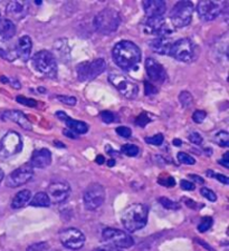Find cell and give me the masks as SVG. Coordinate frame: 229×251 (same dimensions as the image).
I'll use <instances>...</instances> for the list:
<instances>
[{"instance_id": "obj_28", "label": "cell", "mask_w": 229, "mask_h": 251, "mask_svg": "<svg viewBox=\"0 0 229 251\" xmlns=\"http://www.w3.org/2000/svg\"><path fill=\"white\" fill-rule=\"evenodd\" d=\"M215 142L219 147L228 148L229 147V134L225 131H220L215 136Z\"/></svg>"}, {"instance_id": "obj_18", "label": "cell", "mask_w": 229, "mask_h": 251, "mask_svg": "<svg viewBox=\"0 0 229 251\" xmlns=\"http://www.w3.org/2000/svg\"><path fill=\"white\" fill-rule=\"evenodd\" d=\"M143 9L148 18L162 17L167 10V5L163 0H144Z\"/></svg>"}, {"instance_id": "obj_42", "label": "cell", "mask_w": 229, "mask_h": 251, "mask_svg": "<svg viewBox=\"0 0 229 251\" xmlns=\"http://www.w3.org/2000/svg\"><path fill=\"white\" fill-rule=\"evenodd\" d=\"M57 99H58V100H60V102H62V103L66 104V105H71V106H73V105H75L76 102H77V100L75 99V97H73V96H63V95H60V96H57Z\"/></svg>"}, {"instance_id": "obj_52", "label": "cell", "mask_w": 229, "mask_h": 251, "mask_svg": "<svg viewBox=\"0 0 229 251\" xmlns=\"http://www.w3.org/2000/svg\"><path fill=\"white\" fill-rule=\"evenodd\" d=\"M96 162H97V163H99V164H103L104 162H105L104 156H103V155H99V156H97V157H96Z\"/></svg>"}, {"instance_id": "obj_9", "label": "cell", "mask_w": 229, "mask_h": 251, "mask_svg": "<svg viewBox=\"0 0 229 251\" xmlns=\"http://www.w3.org/2000/svg\"><path fill=\"white\" fill-rule=\"evenodd\" d=\"M109 82L126 99L133 100L138 96V85L124 75L118 74V73H111L109 75Z\"/></svg>"}, {"instance_id": "obj_15", "label": "cell", "mask_w": 229, "mask_h": 251, "mask_svg": "<svg viewBox=\"0 0 229 251\" xmlns=\"http://www.w3.org/2000/svg\"><path fill=\"white\" fill-rule=\"evenodd\" d=\"M46 193L50 198L51 203L59 204L66 201L71 196V187L68 183L63 181L53 182L48 185Z\"/></svg>"}, {"instance_id": "obj_45", "label": "cell", "mask_w": 229, "mask_h": 251, "mask_svg": "<svg viewBox=\"0 0 229 251\" xmlns=\"http://www.w3.org/2000/svg\"><path fill=\"white\" fill-rule=\"evenodd\" d=\"M180 187H181L182 190H186V191H192V190H195V183H192V182L188 181V180H182L180 182Z\"/></svg>"}, {"instance_id": "obj_30", "label": "cell", "mask_w": 229, "mask_h": 251, "mask_svg": "<svg viewBox=\"0 0 229 251\" xmlns=\"http://www.w3.org/2000/svg\"><path fill=\"white\" fill-rule=\"evenodd\" d=\"M121 151H122V153H124L125 155L132 156V157L137 156L139 154V148L137 147V145H133V144L122 145Z\"/></svg>"}, {"instance_id": "obj_1", "label": "cell", "mask_w": 229, "mask_h": 251, "mask_svg": "<svg viewBox=\"0 0 229 251\" xmlns=\"http://www.w3.org/2000/svg\"><path fill=\"white\" fill-rule=\"evenodd\" d=\"M112 57L118 67L130 71L141 62V50L130 40H122L113 47Z\"/></svg>"}, {"instance_id": "obj_11", "label": "cell", "mask_w": 229, "mask_h": 251, "mask_svg": "<svg viewBox=\"0 0 229 251\" xmlns=\"http://www.w3.org/2000/svg\"><path fill=\"white\" fill-rule=\"evenodd\" d=\"M102 238L108 245L116 247V248H130L134 245L133 238L125 231L120 229L106 228L102 232Z\"/></svg>"}, {"instance_id": "obj_17", "label": "cell", "mask_w": 229, "mask_h": 251, "mask_svg": "<svg viewBox=\"0 0 229 251\" xmlns=\"http://www.w3.org/2000/svg\"><path fill=\"white\" fill-rule=\"evenodd\" d=\"M145 71L149 78L154 83H163L167 78L165 68L153 58H148L145 60Z\"/></svg>"}, {"instance_id": "obj_35", "label": "cell", "mask_w": 229, "mask_h": 251, "mask_svg": "<svg viewBox=\"0 0 229 251\" xmlns=\"http://www.w3.org/2000/svg\"><path fill=\"white\" fill-rule=\"evenodd\" d=\"M200 193H201V196L203 198H206L207 200H209L211 202H215L217 200V196L216 193L212 191V190L208 189V188H201V190H200Z\"/></svg>"}, {"instance_id": "obj_49", "label": "cell", "mask_w": 229, "mask_h": 251, "mask_svg": "<svg viewBox=\"0 0 229 251\" xmlns=\"http://www.w3.org/2000/svg\"><path fill=\"white\" fill-rule=\"evenodd\" d=\"M217 180L219 182H222L224 184H229V179L226 176H223V174H215L214 176Z\"/></svg>"}, {"instance_id": "obj_41", "label": "cell", "mask_w": 229, "mask_h": 251, "mask_svg": "<svg viewBox=\"0 0 229 251\" xmlns=\"http://www.w3.org/2000/svg\"><path fill=\"white\" fill-rule=\"evenodd\" d=\"M116 133L120 136L124 137V139H129L132 135V131H131V128L128 126H118L116 128Z\"/></svg>"}, {"instance_id": "obj_21", "label": "cell", "mask_w": 229, "mask_h": 251, "mask_svg": "<svg viewBox=\"0 0 229 251\" xmlns=\"http://www.w3.org/2000/svg\"><path fill=\"white\" fill-rule=\"evenodd\" d=\"M172 44L173 42L171 40L170 36H157L154 39L151 40L150 46L151 50L157 54L167 55L170 52Z\"/></svg>"}, {"instance_id": "obj_32", "label": "cell", "mask_w": 229, "mask_h": 251, "mask_svg": "<svg viewBox=\"0 0 229 251\" xmlns=\"http://www.w3.org/2000/svg\"><path fill=\"white\" fill-rule=\"evenodd\" d=\"M177 157H178V161L182 164L194 165L196 163V160L194 159V157L190 156L189 154H187V153H185V152H179Z\"/></svg>"}, {"instance_id": "obj_46", "label": "cell", "mask_w": 229, "mask_h": 251, "mask_svg": "<svg viewBox=\"0 0 229 251\" xmlns=\"http://www.w3.org/2000/svg\"><path fill=\"white\" fill-rule=\"evenodd\" d=\"M158 182H159V183H160V184L165 185V187H168V188L173 187V185L175 184V181H174V179H173L172 176H168V177H166L165 180L159 179V180H158Z\"/></svg>"}, {"instance_id": "obj_27", "label": "cell", "mask_w": 229, "mask_h": 251, "mask_svg": "<svg viewBox=\"0 0 229 251\" xmlns=\"http://www.w3.org/2000/svg\"><path fill=\"white\" fill-rule=\"evenodd\" d=\"M29 204L31 206H37V208H47L51 205V200L46 192H38L32 197V199H30Z\"/></svg>"}, {"instance_id": "obj_39", "label": "cell", "mask_w": 229, "mask_h": 251, "mask_svg": "<svg viewBox=\"0 0 229 251\" xmlns=\"http://www.w3.org/2000/svg\"><path fill=\"white\" fill-rule=\"evenodd\" d=\"M206 116H207V113L206 112L198 110V111H196L194 113V115H192V121H194L195 123L200 124V123L203 122L204 119H206Z\"/></svg>"}, {"instance_id": "obj_51", "label": "cell", "mask_w": 229, "mask_h": 251, "mask_svg": "<svg viewBox=\"0 0 229 251\" xmlns=\"http://www.w3.org/2000/svg\"><path fill=\"white\" fill-rule=\"evenodd\" d=\"M56 116L58 117V119H59L60 121H63V122L68 117L66 114H65L64 112H57V113H56Z\"/></svg>"}, {"instance_id": "obj_38", "label": "cell", "mask_w": 229, "mask_h": 251, "mask_svg": "<svg viewBox=\"0 0 229 251\" xmlns=\"http://www.w3.org/2000/svg\"><path fill=\"white\" fill-rule=\"evenodd\" d=\"M50 247H48L47 242H38V244H34L27 248V251H46Z\"/></svg>"}, {"instance_id": "obj_12", "label": "cell", "mask_w": 229, "mask_h": 251, "mask_svg": "<svg viewBox=\"0 0 229 251\" xmlns=\"http://www.w3.org/2000/svg\"><path fill=\"white\" fill-rule=\"evenodd\" d=\"M59 240L65 248L71 250H80L85 245V236L81 230L76 228H67L59 232Z\"/></svg>"}, {"instance_id": "obj_7", "label": "cell", "mask_w": 229, "mask_h": 251, "mask_svg": "<svg viewBox=\"0 0 229 251\" xmlns=\"http://www.w3.org/2000/svg\"><path fill=\"white\" fill-rule=\"evenodd\" d=\"M24 143L22 136L17 132L10 131L6 133L0 140V157L8 159L22 152Z\"/></svg>"}, {"instance_id": "obj_26", "label": "cell", "mask_w": 229, "mask_h": 251, "mask_svg": "<svg viewBox=\"0 0 229 251\" xmlns=\"http://www.w3.org/2000/svg\"><path fill=\"white\" fill-rule=\"evenodd\" d=\"M64 122L66 124V126L69 131H72L74 134H85V133H87L88 131V125L86 123L81 122V121L73 120L69 116L64 121Z\"/></svg>"}, {"instance_id": "obj_10", "label": "cell", "mask_w": 229, "mask_h": 251, "mask_svg": "<svg viewBox=\"0 0 229 251\" xmlns=\"http://www.w3.org/2000/svg\"><path fill=\"white\" fill-rule=\"evenodd\" d=\"M105 201V190L103 185L100 183L89 184L84 191L83 202L85 209L93 211L104 203Z\"/></svg>"}, {"instance_id": "obj_20", "label": "cell", "mask_w": 229, "mask_h": 251, "mask_svg": "<svg viewBox=\"0 0 229 251\" xmlns=\"http://www.w3.org/2000/svg\"><path fill=\"white\" fill-rule=\"evenodd\" d=\"M1 117L3 121H10V122H15L18 124L19 126H22L24 129L30 131L32 129V125L29 122V120L27 119V116L24 113L19 111H6L1 114Z\"/></svg>"}, {"instance_id": "obj_36", "label": "cell", "mask_w": 229, "mask_h": 251, "mask_svg": "<svg viewBox=\"0 0 229 251\" xmlns=\"http://www.w3.org/2000/svg\"><path fill=\"white\" fill-rule=\"evenodd\" d=\"M163 135L162 134H157V135H153V136H150V137H146L145 142L149 144H152V145H161L163 143Z\"/></svg>"}, {"instance_id": "obj_56", "label": "cell", "mask_w": 229, "mask_h": 251, "mask_svg": "<svg viewBox=\"0 0 229 251\" xmlns=\"http://www.w3.org/2000/svg\"><path fill=\"white\" fill-rule=\"evenodd\" d=\"M108 165H109V167H114V165H115V161H114V160H110Z\"/></svg>"}, {"instance_id": "obj_6", "label": "cell", "mask_w": 229, "mask_h": 251, "mask_svg": "<svg viewBox=\"0 0 229 251\" xmlns=\"http://www.w3.org/2000/svg\"><path fill=\"white\" fill-rule=\"evenodd\" d=\"M169 55L183 63H191L196 59V46L189 38H181L173 42Z\"/></svg>"}, {"instance_id": "obj_31", "label": "cell", "mask_w": 229, "mask_h": 251, "mask_svg": "<svg viewBox=\"0 0 229 251\" xmlns=\"http://www.w3.org/2000/svg\"><path fill=\"white\" fill-rule=\"evenodd\" d=\"M212 226V218L211 217H203L200 224L198 225L199 232H206L211 228Z\"/></svg>"}, {"instance_id": "obj_5", "label": "cell", "mask_w": 229, "mask_h": 251, "mask_svg": "<svg viewBox=\"0 0 229 251\" xmlns=\"http://www.w3.org/2000/svg\"><path fill=\"white\" fill-rule=\"evenodd\" d=\"M194 3L191 1H179L173 6L170 13V20L173 27L182 28L189 25L194 14Z\"/></svg>"}, {"instance_id": "obj_54", "label": "cell", "mask_w": 229, "mask_h": 251, "mask_svg": "<svg viewBox=\"0 0 229 251\" xmlns=\"http://www.w3.org/2000/svg\"><path fill=\"white\" fill-rule=\"evenodd\" d=\"M173 144H174V147H181L182 142L180 141L179 139H174V140H173Z\"/></svg>"}, {"instance_id": "obj_50", "label": "cell", "mask_w": 229, "mask_h": 251, "mask_svg": "<svg viewBox=\"0 0 229 251\" xmlns=\"http://www.w3.org/2000/svg\"><path fill=\"white\" fill-rule=\"evenodd\" d=\"M192 180H195L196 182H198V183H200V184H203V179L202 177H200V176H194V174H190L189 176Z\"/></svg>"}, {"instance_id": "obj_43", "label": "cell", "mask_w": 229, "mask_h": 251, "mask_svg": "<svg viewBox=\"0 0 229 251\" xmlns=\"http://www.w3.org/2000/svg\"><path fill=\"white\" fill-rule=\"evenodd\" d=\"M189 140L192 142V143L194 144H196V145H200L202 143V136L199 134V133H197V132H192V133H190V135H189Z\"/></svg>"}, {"instance_id": "obj_2", "label": "cell", "mask_w": 229, "mask_h": 251, "mask_svg": "<svg viewBox=\"0 0 229 251\" xmlns=\"http://www.w3.org/2000/svg\"><path fill=\"white\" fill-rule=\"evenodd\" d=\"M148 208L144 204L134 203L126 208L121 216V222L129 232L144 228L148 222Z\"/></svg>"}, {"instance_id": "obj_53", "label": "cell", "mask_w": 229, "mask_h": 251, "mask_svg": "<svg viewBox=\"0 0 229 251\" xmlns=\"http://www.w3.org/2000/svg\"><path fill=\"white\" fill-rule=\"evenodd\" d=\"M64 134H65V135H67V136H69V137H71V139H75V135L73 134L72 131H69V129H68V131H67V129H65V131H64Z\"/></svg>"}, {"instance_id": "obj_55", "label": "cell", "mask_w": 229, "mask_h": 251, "mask_svg": "<svg viewBox=\"0 0 229 251\" xmlns=\"http://www.w3.org/2000/svg\"><path fill=\"white\" fill-rule=\"evenodd\" d=\"M3 177H5V173H3V171L1 169H0V184H1V182L3 180Z\"/></svg>"}, {"instance_id": "obj_48", "label": "cell", "mask_w": 229, "mask_h": 251, "mask_svg": "<svg viewBox=\"0 0 229 251\" xmlns=\"http://www.w3.org/2000/svg\"><path fill=\"white\" fill-rule=\"evenodd\" d=\"M219 163L222 164V165H224L225 168H229V153L228 152L225 153L224 156H223V159L219 161Z\"/></svg>"}, {"instance_id": "obj_58", "label": "cell", "mask_w": 229, "mask_h": 251, "mask_svg": "<svg viewBox=\"0 0 229 251\" xmlns=\"http://www.w3.org/2000/svg\"><path fill=\"white\" fill-rule=\"evenodd\" d=\"M0 20H1V14H0Z\"/></svg>"}, {"instance_id": "obj_14", "label": "cell", "mask_w": 229, "mask_h": 251, "mask_svg": "<svg viewBox=\"0 0 229 251\" xmlns=\"http://www.w3.org/2000/svg\"><path fill=\"white\" fill-rule=\"evenodd\" d=\"M223 10V2L216 0H201L197 5V13L200 19L211 22L220 15Z\"/></svg>"}, {"instance_id": "obj_40", "label": "cell", "mask_w": 229, "mask_h": 251, "mask_svg": "<svg viewBox=\"0 0 229 251\" xmlns=\"http://www.w3.org/2000/svg\"><path fill=\"white\" fill-rule=\"evenodd\" d=\"M17 102L29 107H35L36 105H37V102H36L35 100L27 99V97H24V96H17Z\"/></svg>"}, {"instance_id": "obj_57", "label": "cell", "mask_w": 229, "mask_h": 251, "mask_svg": "<svg viewBox=\"0 0 229 251\" xmlns=\"http://www.w3.org/2000/svg\"><path fill=\"white\" fill-rule=\"evenodd\" d=\"M36 3H37V5H40V3H42V1H39V0H37V1H35Z\"/></svg>"}, {"instance_id": "obj_8", "label": "cell", "mask_w": 229, "mask_h": 251, "mask_svg": "<svg viewBox=\"0 0 229 251\" xmlns=\"http://www.w3.org/2000/svg\"><path fill=\"white\" fill-rule=\"evenodd\" d=\"M106 63L104 59L97 58L92 62H84L81 63L76 68L77 78L81 82H86V80H92L100 76L102 73L105 71Z\"/></svg>"}, {"instance_id": "obj_16", "label": "cell", "mask_w": 229, "mask_h": 251, "mask_svg": "<svg viewBox=\"0 0 229 251\" xmlns=\"http://www.w3.org/2000/svg\"><path fill=\"white\" fill-rule=\"evenodd\" d=\"M144 29L148 34L155 36H169L172 29L163 17L148 18L144 23Z\"/></svg>"}, {"instance_id": "obj_23", "label": "cell", "mask_w": 229, "mask_h": 251, "mask_svg": "<svg viewBox=\"0 0 229 251\" xmlns=\"http://www.w3.org/2000/svg\"><path fill=\"white\" fill-rule=\"evenodd\" d=\"M27 1H10L7 5V14L15 19H22L27 14Z\"/></svg>"}, {"instance_id": "obj_25", "label": "cell", "mask_w": 229, "mask_h": 251, "mask_svg": "<svg viewBox=\"0 0 229 251\" xmlns=\"http://www.w3.org/2000/svg\"><path fill=\"white\" fill-rule=\"evenodd\" d=\"M31 199V192L29 190H22L14 197L11 201V208L13 209H20L25 206Z\"/></svg>"}, {"instance_id": "obj_19", "label": "cell", "mask_w": 229, "mask_h": 251, "mask_svg": "<svg viewBox=\"0 0 229 251\" xmlns=\"http://www.w3.org/2000/svg\"><path fill=\"white\" fill-rule=\"evenodd\" d=\"M52 163V153L47 149H39L32 152L30 165L32 169H45Z\"/></svg>"}, {"instance_id": "obj_44", "label": "cell", "mask_w": 229, "mask_h": 251, "mask_svg": "<svg viewBox=\"0 0 229 251\" xmlns=\"http://www.w3.org/2000/svg\"><path fill=\"white\" fill-rule=\"evenodd\" d=\"M144 91L145 95H153L158 93V90L155 88V86H153V85L149 82H144Z\"/></svg>"}, {"instance_id": "obj_24", "label": "cell", "mask_w": 229, "mask_h": 251, "mask_svg": "<svg viewBox=\"0 0 229 251\" xmlns=\"http://www.w3.org/2000/svg\"><path fill=\"white\" fill-rule=\"evenodd\" d=\"M16 35V26L13 20H0V37L5 40H9Z\"/></svg>"}, {"instance_id": "obj_34", "label": "cell", "mask_w": 229, "mask_h": 251, "mask_svg": "<svg viewBox=\"0 0 229 251\" xmlns=\"http://www.w3.org/2000/svg\"><path fill=\"white\" fill-rule=\"evenodd\" d=\"M101 119L103 121L104 123H114L116 122L117 119H116V115L114 114L113 112H110V111H104L101 113Z\"/></svg>"}, {"instance_id": "obj_22", "label": "cell", "mask_w": 229, "mask_h": 251, "mask_svg": "<svg viewBox=\"0 0 229 251\" xmlns=\"http://www.w3.org/2000/svg\"><path fill=\"white\" fill-rule=\"evenodd\" d=\"M31 48H32V42L29 36H22L18 40L16 51H17V55L19 56V58H22L23 60H28L30 58Z\"/></svg>"}, {"instance_id": "obj_33", "label": "cell", "mask_w": 229, "mask_h": 251, "mask_svg": "<svg viewBox=\"0 0 229 251\" xmlns=\"http://www.w3.org/2000/svg\"><path fill=\"white\" fill-rule=\"evenodd\" d=\"M159 202H160L163 208H166V209L177 210L180 208V205L177 203V202L171 201L170 199H168V198H165V197L160 198V199H159Z\"/></svg>"}, {"instance_id": "obj_37", "label": "cell", "mask_w": 229, "mask_h": 251, "mask_svg": "<svg viewBox=\"0 0 229 251\" xmlns=\"http://www.w3.org/2000/svg\"><path fill=\"white\" fill-rule=\"evenodd\" d=\"M149 122H151V119L146 113H142V114L139 115L136 120V124L139 125L140 127H144Z\"/></svg>"}, {"instance_id": "obj_13", "label": "cell", "mask_w": 229, "mask_h": 251, "mask_svg": "<svg viewBox=\"0 0 229 251\" xmlns=\"http://www.w3.org/2000/svg\"><path fill=\"white\" fill-rule=\"evenodd\" d=\"M34 176V169L29 163L22 165L6 177V185L9 188H18L26 184Z\"/></svg>"}, {"instance_id": "obj_4", "label": "cell", "mask_w": 229, "mask_h": 251, "mask_svg": "<svg viewBox=\"0 0 229 251\" xmlns=\"http://www.w3.org/2000/svg\"><path fill=\"white\" fill-rule=\"evenodd\" d=\"M32 63L36 70L40 74L50 78H54L57 75V63L54 55L48 50H39L32 57Z\"/></svg>"}, {"instance_id": "obj_3", "label": "cell", "mask_w": 229, "mask_h": 251, "mask_svg": "<svg viewBox=\"0 0 229 251\" xmlns=\"http://www.w3.org/2000/svg\"><path fill=\"white\" fill-rule=\"evenodd\" d=\"M121 24V17L113 8H105L94 18V27L102 35H110L116 31Z\"/></svg>"}, {"instance_id": "obj_47", "label": "cell", "mask_w": 229, "mask_h": 251, "mask_svg": "<svg viewBox=\"0 0 229 251\" xmlns=\"http://www.w3.org/2000/svg\"><path fill=\"white\" fill-rule=\"evenodd\" d=\"M96 251H122L120 248H116V247L111 246V245H106L104 247H101V248H97Z\"/></svg>"}, {"instance_id": "obj_29", "label": "cell", "mask_w": 229, "mask_h": 251, "mask_svg": "<svg viewBox=\"0 0 229 251\" xmlns=\"http://www.w3.org/2000/svg\"><path fill=\"white\" fill-rule=\"evenodd\" d=\"M179 100H180V103H181L182 107L188 108V107L191 106L192 103H194V96H192L189 92L183 91V92L180 93Z\"/></svg>"}]
</instances>
